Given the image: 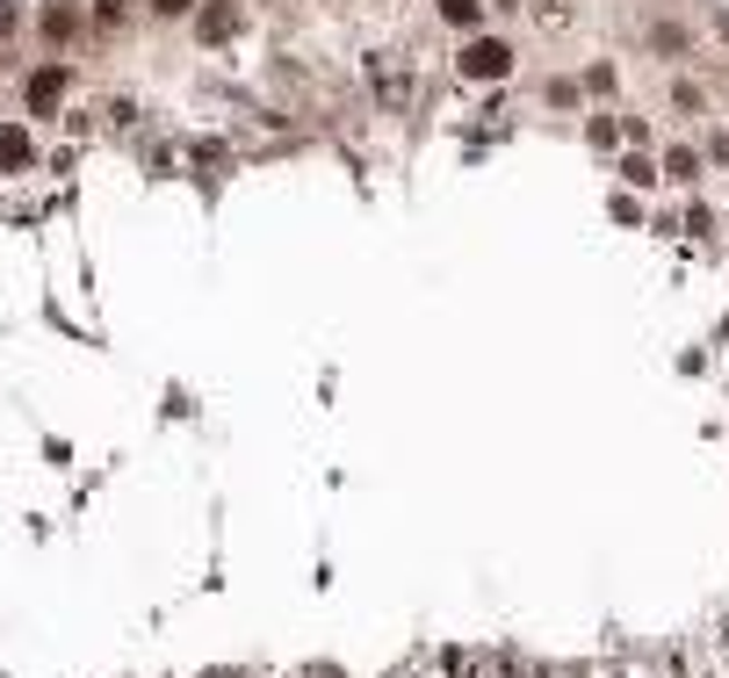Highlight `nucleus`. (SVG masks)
Returning <instances> with one entry per match:
<instances>
[{
    "instance_id": "nucleus-1",
    "label": "nucleus",
    "mask_w": 729,
    "mask_h": 678,
    "mask_svg": "<svg viewBox=\"0 0 729 678\" xmlns=\"http://www.w3.org/2000/svg\"><path fill=\"white\" fill-rule=\"evenodd\" d=\"M463 72H469V80H505V72H513V44H505V36H469V44H463Z\"/></svg>"
},
{
    "instance_id": "nucleus-2",
    "label": "nucleus",
    "mask_w": 729,
    "mask_h": 678,
    "mask_svg": "<svg viewBox=\"0 0 729 678\" xmlns=\"http://www.w3.org/2000/svg\"><path fill=\"white\" fill-rule=\"evenodd\" d=\"M239 0H195V36H203V44H231V36H239Z\"/></svg>"
},
{
    "instance_id": "nucleus-3",
    "label": "nucleus",
    "mask_w": 729,
    "mask_h": 678,
    "mask_svg": "<svg viewBox=\"0 0 729 678\" xmlns=\"http://www.w3.org/2000/svg\"><path fill=\"white\" fill-rule=\"evenodd\" d=\"M58 94H66V66H44V72H30V80H22V102H30L36 116H44Z\"/></svg>"
},
{
    "instance_id": "nucleus-4",
    "label": "nucleus",
    "mask_w": 729,
    "mask_h": 678,
    "mask_svg": "<svg viewBox=\"0 0 729 678\" xmlns=\"http://www.w3.org/2000/svg\"><path fill=\"white\" fill-rule=\"evenodd\" d=\"M30 130H22V123H0V174H8V166H30Z\"/></svg>"
},
{
    "instance_id": "nucleus-5",
    "label": "nucleus",
    "mask_w": 729,
    "mask_h": 678,
    "mask_svg": "<svg viewBox=\"0 0 729 678\" xmlns=\"http://www.w3.org/2000/svg\"><path fill=\"white\" fill-rule=\"evenodd\" d=\"M36 30L52 36V44H66V36H72V30H80V15H72L66 0H52V8H44V15H36Z\"/></svg>"
},
{
    "instance_id": "nucleus-6",
    "label": "nucleus",
    "mask_w": 729,
    "mask_h": 678,
    "mask_svg": "<svg viewBox=\"0 0 729 678\" xmlns=\"http://www.w3.org/2000/svg\"><path fill=\"white\" fill-rule=\"evenodd\" d=\"M441 22H448V30H477V22H485V0H441Z\"/></svg>"
},
{
    "instance_id": "nucleus-7",
    "label": "nucleus",
    "mask_w": 729,
    "mask_h": 678,
    "mask_svg": "<svg viewBox=\"0 0 729 678\" xmlns=\"http://www.w3.org/2000/svg\"><path fill=\"white\" fill-rule=\"evenodd\" d=\"M664 174H672V181H694V174H700V152H686V145H664Z\"/></svg>"
},
{
    "instance_id": "nucleus-8",
    "label": "nucleus",
    "mask_w": 729,
    "mask_h": 678,
    "mask_svg": "<svg viewBox=\"0 0 729 678\" xmlns=\"http://www.w3.org/2000/svg\"><path fill=\"white\" fill-rule=\"evenodd\" d=\"M614 138H622V130H614V116H592V123H585V145H592V152H614Z\"/></svg>"
},
{
    "instance_id": "nucleus-9",
    "label": "nucleus",
    "mask_w": 729,
    "mask_h": 678,
    "mask_svg": "<svg viewBox=\"0 0 729 678\" xmlns=\"http://www.w3.org/2000/svg\"><path fill=\"white\" fill-rule=\"evenodd\" d=\"M585 94H614V66H607V58H592V66H585Z\"/></svg>"
},
{
    "instance_id": "nucleus-10",
    "label": "nucleus",
    "mask_w": 729,
    "mask_h": 678,
    "mask_svg": "<svg viewBox=\"0 0 729 678\" xmlns=\"http://www.w3.org/2000/svg\"><path fill=\"white\" fill-rule=\"evenodd\" d=\"M622 181H628V188H658V174H650V159H622Z\"/></svg>"
},
{
    "instance_id": "nucleus-11",
    "label": "nucleus",
    "mask_w": 729,
    "mask_h": 678,
    "mask_svg": "<svg viewBox=\"0 0 729 678\" xmlns=\"http://www.w3.org/2000/svg\"><path fill=\"white\" fill-rule=\"evenodd\" d=\"M650 44H658V51H686V30H679V22H658V30H650Z\"/></svg>"
},
{
    "instance_id": "nucleus-12",
    "label": "nucleus",
    "mask_w": 729,
    "mask_h": 678,
    "mask_svg": "<svg viewBox=\"0 0 729 678\" xmlns=\"http://www.w3.org/2000/svg\"><path fill=\"white\" fill-rule=\"evenodd\" d=\"M152 15L159 22H181V15H195V0H152Z\"/></svg>"
},
{
    "instance_id": "nucleus-13",
    "label": "nucleus",
    "mask_w": 729,
    "mask_h": 678,
    "mask_svg": "<svg viewBox=\"0 0 729 678\" xmlns=\"http://www.w3.org/2000/svg\"><path fill=\"white\" fill-rule=\"evenodd\" d=\"M15 22H22V15H15V0H0V44L15 36Z\"/></svg>"
},
{
    "instance_id": "nucleus-14",
    "label": "nucleus",
    "mask_w": 729,
    "mask_h": 678,
    "mask_svg": "<svg viewBox=\"0 0 729 678\" xmlns=\"http://www.w3.org/2000/svg\"><path fill=\"white\" fill-rule=\"evenodd\" d=\"M715 36H722V44H729V8H722V15H715Z\"/></svg>"
},
{
    "instance_id": "nucleus-15",
    "label": "nucleus",
    "mask_w": 729,
    "mask_h": 678,
    "mask_svg": "<svg viewBox=\"0 0 729 678\" xmlns=\"http://www.w3.org/2000/svg\"><path fill=\"white\" fill-rule=\"evenodd\" d=\"M311 678H348V671H332V664H318V671H311Z\"/></svg>"
},
{
    "instance_id": "nucleus-16",
    "label": "nucleus",
    "mask_w": 729,
    "mask_h": 678,
    "mask_svg": "<svg viewBox=\"0 0 729 678\" xmlns=\"http://www.w3.org/2000/svg\"><path fill=\"white\" fill-rule=\"evenodd\" d=\"M505 8H513V0H505Z\"/></svg>"
}]
</instances>
